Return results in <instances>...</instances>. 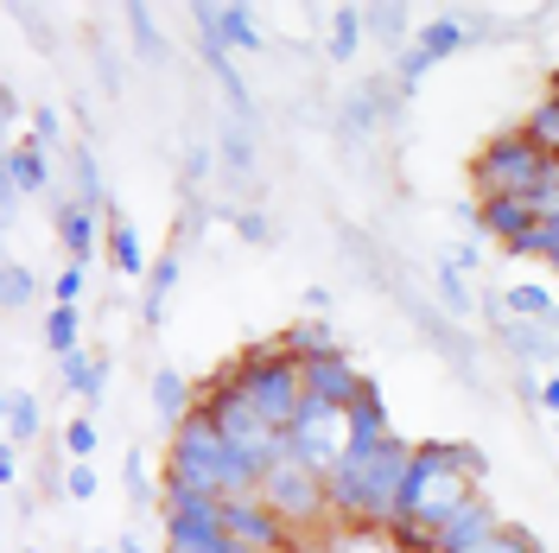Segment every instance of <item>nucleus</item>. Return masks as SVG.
<instances>
[{
  "instance_id": "dca6fc26",
  "label": "nucleus",
  "mask_w": 559,
  "mask_h": 553,
  "mask_svg": "<svg viewBox=\"0 0 559 553\" xmlns=\"http://www.w3.org/2000/svg\"><path fill=\"white\" fill-rule=\"evenodd\" d=\"M153 414L166 420V426H185V420L198 414V401H191V381L178 376V369H153Z\"/></svg>"
},
{
  "instance_id": "a878e982",
  "label": "nucleus",
  "mask_w": 559,
  "mask_h": 553,
  "mask_svg": "<svg viewBox=\"0 0 559 553\" xmlns=\"http://www.w3.org/2000/svg\"><path fill=\"white\" fill-rule=\"evenodd\" d=\"M464 38H471V26H457V20H426V26H419V51L439 64V58H452Z\"/></svg>"
},
{
  "instance_id": "603ef678",
  "label": "nucleus",
  "mask_w": 559,
  "mask_h": 553,
  "mask_svg": "<svg viewBox=\"0 0 559 553\" xmlns=\"http://www.w3.org/2000/svg\"><path fill=\"white\" fill-rule=\"evenodd\" d=\"M26 553H33V548H26Z\"/></svg>"
},
{
  "instance_id": "9d476101",
  "label": "nucleus",
  "mask_w": 559,
  "mask_h": 553,
  "mask_svg": "<svg viewBox=\"0 0 559 553\" xmlns=\"http://www.w3.org/2000/svg\"><path fill=\"white\" fill-rule=\"evenodd\" d=\"M496 338H502V350L522 356V369H554L559 376V331L554 325H534V318H496Z\"/></svg>"
},
{
  "instance_id": "f257e3e1",
  "label": "nucleus",
  "mask_w": 559,
  "mask_h": 553,
  "mask_svg": "<svg viewBox=\"0 0 559 553\" xmlns=\"http://www.w3.org/2000/svg\"><path fill=\"white\" fill-rule=\"evenodd\" d=\"M471 173H477V191H484V198H534L540 185H559V153H540V146L515 128V134L489 140Z\"/></svg>"
},
{
  "instance_id": "c9c22d12",
  "label": "nucleus",
  "mask_w": 559,
  "mask_h": 553,
  "mask_svg": "<svg viewBox=\"0 0 559 553\" xmlns=\"http://www.w3.org/2000/svg\"><path fill=\"white\" fill-rule=\"evenodd\" d=\"M64 451L76 458V464H90V458H96V420H70L64 426Z\"/></svg>"
},
{
  "instance_id": "c85d7f7f",
  "label": "nucleus",
  "mask_w": 559,
  "mask_h": 553,
  "mask_svg": "<svg viewBox=\"0 0 559 553\" xmlns=\"http://www.w3.org/2000/svg\"><path fill=\"white\" fill-rule=\"evenodd\" d=\"M362 26H369L376 38H388V45H407V33H414V20H407L401 7H369V13H362Z\"/></svg>"
},
{
  "instance_id": "9b49d317",
  "label": "nucleus",
  "mask_w": 559,
  "mask_h": 553,
  "mask_svg": "<svg viewBox=\"0 0 559 553\" xmlns=\"http://www.w3.org/2000/svg\"><path fill=\"white\" fill-rule=\"evenodd\" d=\"M198 38H216L223 51H261V26L248 7H198Z\"/></svg>"
},
{
  "instance_id": "49530a36",
  "label": "nucleus",
  "mask_w": 559,
  "mask_h": 553,
  "mask_svg": "<svg viewBox=\"0 0 559 553\" xmlns=\"http://www.w3.org/2000/svg\"><path fill=\"white\" fill-rule=\"evenodd\" d=\"M115 553H153V548H146V534H121V548Z\"/></svg>"
},
{
  "instance_id": "4c0bfd02",
  "label": "nucleus",
  "mask_w": 559,
  "mask_h": 553,
  "mask_svg": "<svg viewBox=\"0 0 559 553\" xmlns=\"http://www.w3.org/2000/svg\"><path fill=\"white\" fill-rule=\"evenodd\" d=\"M58 134H64V115H58V108H38V115H33V146H45V153H51V146H58Z\"/></svg>"
},
{
  "instance_id": "39448f33",
  "label": "nucleus",
  "mask_w": 559,
  "mask_h": 553,
  "mask_svg": "<svg viewBox=\"0 0 559 553\" xmlns=\"http://www.w3.org/2000/svg\"><path fill=\"white\" fill-rule=\"evenodd\" d=\"M293 458L299 464H312L318 478H331L337 471V458H344V446H349V414L344 408H324V401H299V414H293Z\"/></svg>"
},
{
  "instance_id": "aec40b11",
  "label": "nucleus",
  "mask_w": 559,
  "mask_h": 553,
  "mask_svg": "<svg viewBox=\"0 0 559 553\" xmlns=\"http://www.w3.org/2000/svg\"><path fill=\"white\" fill-rule=\"evenodd\" d=\"M64 388L76 395V401H103V388H108V356H64Z\"/></svg>"
},
{
  "instance_id": "b1692460",
  "label": "nucleus",
  "mask_w": 559,
  "mask_h": 553,
  "mask_svg": "<svg viewBox=\"0 0 559 553\" xmlns=\"http://www.w3.org/2000/svg\"><path fill=\"white\" fill-rule=\"evenodd\" d=\"M45 433V414H38V395L26 388H13L7 395V446H20V439H38Z\"/></svg>"
},
{
  "instance_id": "7c9ffc66",
  "label": "nucleus",
  "mask_w": 559,
  "mask_h": 553,
  "mask_svg": "<svg viewBox=\"0 0 559 553\" xmlns=\"http://www.w3.org/2000/svg\"><path fill=\"white\" fill-rule=\"evenodd\" d=\"M439 299H445V311L452 318H471V286H464V268H439Z\"/></svg>"
},
{
  "instance_id": "4468645a",
  "label": "nucleus",
  "mask_w": 559,
  "mask_h": 553,
  "mask_svg": "<svg viewBox=\"0 0 559 553\" xmlns=\"http://www.w3.org/2000/svg\"><path fill=\"white\" fill-rule=\"evenodd\" d=\"M51 204H58V243L70 248V261L90 268V255H96V210L70 204V198H51Z\"/></svg>"
},
{
  "instance_id": "c756f323",
  "label": "nucleus",
  "mask_w": 559,
  "mask_h": 553,
  "mask_svg": "<svg viewBox=\"0 0 559 553\" xmlns=\"http://www.w3.org/2000/svg\"><path fill=\"white\" fill-rule=\"evenodd\" d=\"M522 134L540 146V153H559V103H540L534 115L522 121Z\"/></svg>"
},
{
  "instance_id": "79ce46f5",
  "label": "nucleus",
  "mask_w": 559,
  "mask_h": 553,
  "mask_svg": "<svg viewBox=\"0 0 559 553\" xmlns=\"http://www.w3.org/2000/svg\"><path fill=\"white\" fill-rule=\"evenodd\" d=\"M426 70H432V58H426V51H419V45H414V51L401 58V96L414 90V83H419V77H426Z\"/></svg>"
},
{
  "instance_id": "1a4fd4ad",
  "label": "nucleus",
  "mask_w": 559,
  "mask_h": 553,
  "mask_svg": "<svg viewBox=\"0 0 559 553\" xmlns=\"http://www.w3.org/2000/svg\"><path fill=\"white\" fill-rule=\"evenodd\" d=\"M496 528H502V516H496V503L477 490V496H464L452 516L432 528V541H439V553H464V548H477V541H489Z\"/></svg>"
},
{
  "instance_id": "cd10ccee",
  "label": "nucleus",
  "mask_w": 559,
  "mask_h": 553,
  "mask_svg": "<svg viewBox=\"0 0 559 553\" xmlns=\"http://www.w3.org/2000/svg\"><path fill=\"white\" fill-rule=\"evenodd\" d=\"M216 160H223V166H229L236 178L254 173V140H248L242 121H229V134H223V146H216Z\"/></svg>"
},
{
  "instance_id": "de8ad7c7",
  "label": "nucleus",
  "mask_w": 559,
  "mask_h": 553,
  "mask_svg": "<svg viewBox=\"0 0 559 553\" xmlns=\"http://www.w3.org/2000/svg\"><path fill=\"white\" fill-rule=\"evenodd\" d=\"M547 103H559V70H547Z\"/></svg>"
},
{
  "instance_id": "423d86ee",
  "label": "nucleus",
  "mask_w": 559,
  "mask_h": 553,
  "mask_svg": "<svg viewBox=\"0 0 559 553\" xmlns=\"http://www.w3.org/2000/svg\"><path fill=\"white\" fill-rule=\"evenodd\" d=\"M407 464H414V446L401 433H388L376 464H369V521L376 528H394L401 521V490H407Z\"/></svg>"
},
{
  "instance_id": "2eb2a0df",
  "label": "nucleus",
  "mask_w": 559,
  "mask_h": 553,
  "mask_svg": "<svg viewBox=\"0 0 559 553\" xmlns=\"http://www.w3.org/2000/svg\"><path fill=\"white\" fill-rule=\"evenodd\" d=\"M388 433H394V426H388V401H382V388L369 381V388L356 395V408H349V446H382Z\"/></svg>"
},
{
  "instance_id": "09e8293b",
  "label": "nucleus",
  "mask_w": 559,
  "mask_h": 553,
  "mask_svg": "<svg viewBox=\"0 0 559 553\" xmlns=\"http://www.w3.org/2000/svg\"><path fill=\"white\" fill-rule=\"evenodd\" d=\"M90 553H115V548H90Z\"/></svg>"
},
{
  "instance_id": "8fccbe9b",
  "label": "nucleus",
  "mask_w": 559,
  "mask_h": 553,
  "mask_svg": "<svg viewBox=\"0 0 559 553\" xmlns=\"http://www.w3.org/2000/svg\"><path fill=\"white\" fill-rule=\"evenodd\" d=\"M554 331H559V311H554Z\"/></svg>"
},
{
  "instance_id": "c03bdc74",
  "label": "nucleus",
  "mask_w": 559,
  "mask_h": 553,
  "mask_svg": "<svg viewBox=\"0 0 559 553\" xmlns=\"http://www.w3.org/2000/svg\"><path fill=\"white\" fill-rule=\"evenodd\" d=\"M0 484H7V490L20 484V451H13V446H0Z\"/></svg>"
},
{
  "instance_id": "20e7f679",
  "label": "nucleus",
  "mask_w": 559,
  "mask_h": 553,
  "mask_svg": "<svg viewBox=\"0 0 559 553\" xmlns=\"http://www.w3.org/2000/svg\"><path fill=\"white\" fill-rule=\"evenodd\" d=\"M261 503L274 509L286 528H312V521L331 516V490L318 478L312 464H299V458H280L261 471Z\"/></svg>"
},
{
  "instance_id": "37998d69",
  "label": "nucleus",
  "mask_w": 559,
  "mask_h": 553,
  "mask_svg": "<svg viewBox=\"0 0 559 553\" xmlns=\"http://www.w3.org/2000/svg\"><path fill=\"white\" fill-rule=\"evenodd\" d=\"M236 236H242V243H267L274 230H267V216H261V210H242V216H236Z\"/></svg>"
},
{
  "instance_id": "6e6552de",
  "label": "nucleus",
  "mask_w": 559,
  "mask_h": 553,
  "mask_svg": "<svg viewBox=\"0 0 559 553\" xmlns=\"http://www.w3.org/2000/svg\"><path fill=\"white\" fill-rule=\"evenodd\" d=\"M306 369V395L324 401V408H356V395L369 388V376H356V363H349V350H331V356H312V363H299Z\"/></svg>"
},
{
  "instance_id": "72a5a7b5",
  "label": "nucleus",
  "mask_w": 559,
  "mask_h": 553,
  "mask_svg": "<svg viewBox=\"0 0 559 553\" xmlns=\"http://www.w3.org/2000/svg\"><path fill=\"white\" fill-rule=\"evenodd\" d=\"M464 553H540V548H534V534H522V528H509V521H502L489 541H477V548H464Z\"/></svg>"
},
{
  "instance_id": "bb28decb",
  "label": "nucleus",
  "mask_w": 559,
  "mask_h": 553,
  "mask_svg": "<svg viewBox=\"0 0 559 553\" xmlns=\"http://www.w3.org/2000/svg\"><path fill=\"white\" fill-rule=\"evenodd\" d=\"M76 325H83L76 306H51L45 311V350L51 356H76Z\"/></svg>"
},
{
  "instance_id": "4be33fe9",
  "label": "nucleus",
  "mask_w": 559,
  "mask_h": 553,
  "mask_svg": "<svg viewBox=\"0 0 559 553\" xmlns=\"http://www.w3.org/2000/svg\"><path fill=\"white\" fill-rule=\"evenodd\" d=\"M108 261H115V274H153L146 255H140L134 223H121V216H108Z\"/></svg>"
},
{
  "instance_id": "f3484780",
  "label": "nucleus",
  "mask_w": 559,
  "mask_h": 553,
  "mask_svg": "<svg viewBox=\"0 0 559 553\" xmlns=\"http://www.w3.org/2000/svg\"><path fill=\"white\" fill-rule=\"evenodd\" d=\"M178 274H185V268H178V248L153 261V274H146V299H140V325H146V331H159V318H166V293L178 286Z\"/></svg>"
},
{
  "instance_id": "a211bd4d",
  "label": "nucleus",
  "mask_w": 559,
  "mask_h": 553,
  "mask_svg": "<svg viewBox=\"0 0 559 553\" xmlns=\"http://www.w3.org/2000/svg\"><path fill=\"white\" fill-rule=\"evenodd\" d=\"M388 108H394V83H362V90L344 103V128L349 134H369Z\"/></svg>"
},
{
  "instance_id": "f8f14e48",
  "label": "nucleus",
  "mask_w": 559,
  "mask_h": 553,
  "mask_svg": "<svg viewBox=\"0 0 559 553\" xmlns=\"http://www.w3.org/2000/svg\"><path fill=\"white\" fill-rule=\"evenodd\" d=\"M274 350H286L293 363H312V356H331V350H344V344H337V331H331L324 318H293L274 338Z\"/></svg>"
},
{
  "instance_id": "f03ea898",
  "label": "nucleus",
  "mask_w": 559,
  "mask_h": 553,
  "mask_svg": "<svg viewBox=\"0 0 559 553\" xmlns=\"http://www.w3.org/2000/svg\"><path fill=\"white\" fill-rule=\"evenodd\" d=\"M229 376L248 388V401L261 408V420H267V426H293L299 401H306V369H299L286 350H274V338L248 350V356L236 363V369H229Z\"/></svg>"
},
{
  "instance_id": "2f4dec72",
  "label": "nucleus",
  "mask_w": 559,
  "mask_h": 553,
  "mask_svg": "<svg viewBox=\"0 0 559 553\" xmlns=\"http://www.w3.org/2000/svg\"><path fill=\"white\" fill-rule=\"evenodd\" d=\"M121 478H128V503H134V509H146V503H153V478H146V458H140V446H128V458H121Z\"/></svg>"
},
{
  "instance_id": "a19ab883",
  "label": "nucleus",
  "mask_w": 559,
  "mask_h": 553,
  "mask_svg": "<svg viewBox=\"0 0 559 553\" xmlns=\"http://www.w3.org/2000/svg\"><path fill=\"white\" fill-rule=\"evenodd\" d=\"M185 178H191V185L216 178V146H191V153H185Z\"/></svg>"
},
{
  "instance_id": "ddd939ff",
  "label": "nucleus",
  "mask_w": 559,
  "mask_h": 553,
  "mask_svg": "<svg viewBox=\"0 0 559 553\" xmlns=\"http://www.w3.org/2000/svg\"><path fill=\"white\" fill-rule=\"evenodd\" d=\"M477 230L509 248L522 230H534V210H527V198H484V204H477Z\"/></svg>"
},
{
  "instance_id": "58836bf2",
  "label": "nucleus",
  "mask_w": 559,
  "mask_h": 553,
  "mask_svg": "<svg viewBox=\"0 0 559 553\" xmlns=\"http://www.w3.org/2000/svg\"><path fill=\"white\" fill-rule=\"evenodd\" d=\"M64 496L90 503V496H96V464H70V471H64Z\"/></svg>"
},
{
  "instance_id": "f704fd0d",
  "label": "nucleus",
  "mask_w": 559,
  "mask_h": 553,
  "mask_svg": "<svg viewBox=\"0 0 559 553\" xmlns=\"http://www.w3.org/2000/svg\"><path fill=\"white\" fill-rule=\"evenodd\" d=\"M33 293H38L33 268H20V261H13V268H7V286H0V299H7V306L20 311V306H33Z\"/></svg>"
},
{
  "instance_id": "5701e85b",
  "label": "nucleus",
  "mask_w": 559,
  "mask_h": 553,
  "mask_svg": "<svg viewBox=\"0 0 559 553\" xmlns=\"http://www.w3.org/2000/svg\"><path fill=\"white\" fill-rule=\"evenodd\" d=\"M76 204L83 210H108V216H115L108 185H103V166H96V146H76Z\"/></svg>"
},
{
  "instance_id": "a18cd8bd",
  "label": "nucleus",
  "mask_w": 559,
  "mask_h": 553,
  "mask_svg": "<svg viewBox=\"0 0 559 553\" xmlns=\"http://www.w3.org/2000/svg\"><path fill=\"white\" fill-rule=\"evenodd\" d=\"M540 408H547V414L559 420V376H547V381H540Z\"/></svg>"
},
{
  "instance_id": "473e14b6",
  "label": "nucleus",
  "mask_w": 559,
  "mask_h": 553,
  "mask_svg": "<svg viewBox=\"0 0 559 553\" xmlns=\"http://www.w3.org/2000/svg\"><path fill=\"white\" fill-rule=\"evenodd\" d=\"M388 534H394L407 553H439V541H432V521H419V516H401Z\"/></svg>"
},
{
  "instance_id": "6ab92c4d",
  "label": "nucleus",
  "mask_w": 559,
  "mask_h": 553,
  "mask_svg": "<svg viewBox=\"0 0 559 553\" xmlns=\"http://www.w3.org/2000/svg\"><path fill=\"white\" fill-rule=\"evenodd\" d=\"M7 185L13 191H51V153L45 146H13L7 153Z\"/></svg>"
},
{
  "instance_id": "7ed1b4c3",
  "label": "nucleus",
  "mask_w": 559,
  "mask_h": 553,
  "mask_svg": "<svg viewBox=\"0 0 559 553\" xmlns=\"http://www.w3.org/2000/svg\"><path fill=\"white\" fill-rule=\"evenodd\" d=\"M229 439L210 426V414H191L185 426H173V458H166V478L191 484L204 496H223V471H229Z\"/></svg>"
},
{
  "instance_id": "e433bc0d",
  "label": "nucleus",
  "mask_w": 559,
  "mask_h": 553,
  "mask_svg": "<svg viewBox=\"0 0 559 553\" xmlns=\"http://www.w3.org/2000/svg\"><path fill=\"white\" fill-rule=\"evenodd\" d=\"M83 286H90V268H83V261H70L64 274L51 280V293H58V306H76V299H83Z\"/></svg>"
},
{
  "instance_id": "393cba45",
  "label": "nucleus",
  "mask_w": 559,
  "mask_h": 553,
  "mask_svg": "<svg viewBox=\"0 0 559 553\" xmlns=\"http://www.w3.org/2000/svg\"><path fill=\"white\" fill-rule=\"evenodd\" d=\"M362 33H369L362 13H356V7H337V13H331V64H349L356 45H362Z\"/></svg>"
},
{
  "instance_id": "412c9836",
  "label": "nucleus",
  "mask_w": 559,
  "mask_h": 553,
  "mask_svg": "<svg viewBox=\"0 0 559 553\" xmlns=\"http://www.w3.org/2000/svg\"><path fill=\"white\" fill-rule=\"evenodd\" d=\"M502 311H509V318H534V325H554L559 299L547 293V286L522 280V286H509V293H502Z\"/></svg>"
},
{
  "instance_id": "3c124183",
  "label": "nucleus",
  "mask_w": 559,
  "mask_h": 553,
  "mask_svg": "<svg viewBox=\"0 0 559 553\" xmlns=\"http://www.w3.org/2000/svg\"><path fill=\"white\" fill-rule=\"evenodd\" d=\"M554 433H559V420H554Z\"/></svg>"
},
{
  "instance_id": "0eeeda50",
  "label": "nucleus",
  "mask_w": 559,
  "mask_h": 553,
  "mask_svg": "<svg viewBox=\"0 0 559 553\" xmlns=\"http://www.w3.org/2000/svg\"><path fill=\"white\" fill-rule=\"evenodd\" d=\"M223 528H229V541H242L248 553H286L293 548V528H286L261 496H229V503H223Z\"/></svg>"
},
{
  "instance_id": "ea45409f",
  "label": "nucleus",
  "mask_w": 559,
  "mask_h": 553,
  "mask_svg": "<svg viewBox=\"0 0 559 553\" xmlns=\"http://www.w3.org/2000/svg\"><path fill=\"white\" fill-rule=\"evenodd\" d=\"M128 20H134V45L146 51V58H159V26H153V13H146V7H134Z\"/></svg>"
}]
</instances>
